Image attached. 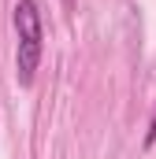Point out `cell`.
I'll list each match as a JSON object with an SVG mask.
<instances>
[{
    "instance_id": "obj_2",
    "label": "cell",
    "mask_w": 156,
    "mask_h": 159,
    "mask_svg": "<svg viewBox=\"0 0 156 159\" xmlns=\"http://www.w3.org/2000/svg\"><path fill=\"white\" fill-rule=\"evenodd\" d=\"M156 141V115H153V126H149V137H145V144H153Z\"/></svg>"
},
{
    "instance_id": "obj_3",
    "label": "cell",
    "mask_w": 156,
    "mask_h": 159,
    "mask_svg": "<svg viewBox=\"0 0 156 159\" xmlns=\"http://www.w3.org/2000/svg\"><path fill=\"white\" fill-rule=\"evenodd\" d=\"M63 7H67V11H71V7H75V0H63Z\"/></svg>"
},
{
    "instance_id": "obj_1",
    "label": "cell",
    "mask_w": 156,
    "mask_h": 159,
    "mask_svg": "<svg viewBox=\"0 0 156 159\" xmlns=\"http://www.w3.org/2000/svg\"><path fill=\"white\" fill-rule=\"evenodd\" d=\"M15 34H19V44H15V78H19L22 89H30L34 74L41 67V41H45L37 0H19L15 4Z\"/></svg>"
}]
</instances>
